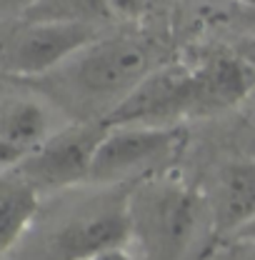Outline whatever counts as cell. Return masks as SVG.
<instances>
[{
	"label": "cell",
	"instance_id": "1",
	"mask_svg": "<svg viewBox=\"0 0 255 260\" xmlns=\"http://www.w3.org/2000/svg\"><path fill=\"white\" fill-rule=\"evenodd\" d=\"M130 240L138 260H190L213 225V208L193 185L175 178H145L128 195Z\"/></svg>",
	"mask_w": 255,
	"mask_h": 260
},
{
	"label": "cell",
	"instance_id": "2",
	"mask_svg": "<svg viewBox=\"0 0 255 260\" xmlns=\"http://www.w3.org/2000/svg\"><path fill=\"white\" fill-rule=\"evenodd\" d=\"M180 143H183V133L170 125L108 128L98 145L88 183L115 185L133 178L145 180L155 168L165 165L175 155Z\"/></svg>",
	"mask_w": 255,
	"mask_h": 260
},
{
	"label": "cell",
	"instance_id": "3",
	"mask_svg": "<svg viewBox=\"0 0 255 260\" xmlns=\"http://www.w3.org/2000/svg\"><path fill=\"white\" fill-rule=\"evenodd\" d=\"M105 130L108 128L103 123H83V125L55 130L15 170L38 193L88 183L98 145Z\"/></svg>",
	"mask_w": 255,
	"mask_h": 260
},
{
	"label": "cell",
	"instance_id": "4",
	"mask_svg": "<svg viewBox=\"0 0 255 260\" xmlns=\"http://www.w3.org/2000/svg\"><path fill=\"white\" fill-rule=\"evenodd\" d=\"M195 113V70L185 65H165L150 70L113 110L100 120L105 128L158 125Z\"/></svg>",
	"mask_w": 255,
	"mask_h": 260
},
{
	"label": "cell",
	"instance_id": "5",
	"mask_svg": "<svg viewBox=\"0 0 255 260\" xmlns=\"http://www.w3.org/2000/svg\"><path fill=\"white\" fill-rule=\"evenodd\" d=\"M68 65L70 80L83 95L115 100V105L150 73L145 48L128 38L98 40Z\"/></svg>",
	"mask_w": 255,
	"mask_h": 260
},
{
	"label": "cell",
	"instance_id": "6",
	"mask_svg": "<svg viewBox=\"0 0 255 260\" xmlns=\"http://www.w3.org/2000/svg\"><path fill=\"white\" fill-rule=\"evenodd\" d=\"M98 40L95 25L90 23H28L10 40L5 50V68L8 73L25 78L45 75L68 65Z\"/></svg>",
	"mask_w": 255,
	"mask_h": 260
},
{
	"label": "cell",
	"instance_id": "7",
	"mask_svg": "<svg viewBox=\"0 0 255 260\" xmlns=\"http://www.w3.org/2000/svg\"><path fill=\"white\" fill-rule=\"evenodd\" d=\"M130 243L128 195L118 203L83 210L70 218L50 243V260H90L95 255L123 250Z\"/></svg>",
	"mask_w": 255,
	"mask_h": 260
},
{
	"label": "cell",
	"instance_id": "8",
	"mask_svg": "<svg viewBox=\"0 0 255 260\" xmlns=\"http://www.w3.org/2000/svg\"><path fill=\"white\" fill-rule=\"evenodd\" d=\"M255 85V73L238 55H218L195 68V113L238 105Z\"/></svg>",
	"mask_w": 255,
	"mask_h": 260
},
{
	"label": "cell",
	"instance_id": "9",
	"mask_svg": "<svg viewBox=\"0 0 255 260\" xmlns=\"http://www.w3.org/2000/svg\"><path fill=\"white\" fill-rule=\"evenodd\" d=\"M250 220H255V158L223 168L213 203V230L218 238H230Z\"/></svg>",
	"mask_w": 255,
	"mask_h": 260
},
{
	"label": "cell",
	"instance_id": "10",
	"mask_svg": "<svg viewBox=\"0 0 255 260\" xmlns=\"http://www.w3.org/2000/svg\"><path fill=\"white\" fill-rule=\"evenodd\" d=\"M40 193L15 170L0 173V258L23 238L38 213Z\"/></svg>",
	"mask_w": 255,
	"mask_h": 260
},
{
	"label": "cell",
	"instance_id": "11",
	"mask_svg": "<svg viewBox=\"0 0 255 260\" xmlns=\"http://www.w3.org/2000/svg\"><path fill=\"white\" fill-rule=\"evenodd\" d=\"M50 135H53L50 113L45 110V105L30 98L0 100V138L3 140H8L10 145L30 155Z\"/></svg>",
	"mask_w": 255,
	"mask_h": 260
},
{
	"label": "cell",
	"instance_id": "12",
	"mask_svg": "<svg viewBox=\"0 0 255 260\" xmlns=\"http://www.w3.org/2000/svg\"><path fill=\"white\" fill-rule=\"evenodd\" d=\"M30 23L53 20V23H90L113 18L105 0H38L25 15Z\"/></svg>",
	"mask_w": 255,
	"mask_h": 260
},
{
	"label": "cell",
	"instance_id": "13",
	"mask_svg": "<svg viewBox=\"0 0 255 260\" xmlns=\"http://www.w3.org/2000/svg\"><path fill=\"white\" fill-rule=\"evenodd\" d=\"M213 260H255V245L245 243V240L225 238V243L218 248Z\"/></svg>",
	"mask_w": 255,
	"mask_h": 260
},
{
	"label": "cell",
	"instance_id": "14",
	"mask_svg": "<svg viewBox=\"0 0 255 260\" xmlns=\"http://www.w3.org/2000/svg\"><path fill=\"white\" fill-rule=\"evenodd\" d=\"M115 18H140L148 13L158 0H105Z\"/></svg>",
	"mask_w": 255,
	"mask_h": 260
},
{
	"label": "cell",
	"instance_id": "15",
	"mask_svg": "<svg viewBox=\"0 0 255 260\" xmlns=\"http://www.w3.org/2000/svg\"><path fill=\"white\" fill-rule=\"evenodd\" d=\"M25 158H28V155H25L20 148H15V145H10L8 140H3V138H0V170L18 168Z\"/></svg>",
	"mask_w": 255,
	"mask_h": 260
},
{
	"label": "cell",
	"instance_id": "16",
	"mask_svg": "<svg viewBox=\"0 0 255 260\" xmlns=\"http://www.w3.org/2000/svg\"><path fill=\"white\" fill-rule=\"evenodd\" d=\"M38 0H0V15H28Z\"/></svg>",
	"mask_w": 255,
	"mask_h": 260
},
{
	"label": "cell",
	"instance_id": "17",
	"mask_svg": "<svg viewBox=\"0 0 255 260\" xmlns=\"http://www.w3.org/2000/svg\"><path fill=\"white\" fill-rule=\"evenodd\" d=\"M235 55H238V58H240V60H243V63L255 73V38L245 40V43H240V45H238V50H235Z\"/></svg>",
	"mask_w": 255,
	"mask_h": 260
},
{
	"label": "cell",
	"instance_id": "18",
	"mask_svg": "<svg viewBox=\"0 0 255 260\" xmlns=\"http://www.w3.org/2000/svg\"><path fill=\"white\" fill-rule=\"evenodd\" d=\"M230 238H235V240H245V243H253L255 245V220H250L248 225H243L238 233H233Z\"/></svg>",
	"mask_w": 255,
	"mask_h": 260
},
{
	"label": "cell",
	"instance_id": "19",
	"mask_svg": "<svg viewBox=\"0 0 255 260\" xmlns=\"http://www.w3.org/2000/svg\"><path fill=\"white\" fill-rule=\"evenodd\" d=\"M90 260H138V258H133L125 248H123V250H110V253L95 255V258H90Z\"/></svg>",
	"mask_w": 255,
	"mask_h": 260
},
{
	"label": "cell",
	"instance_id": "20",
	"mask_svg": "<svg viewBox=\"0 0 255 260\" xmlns=\"http://www.w3.org/2000/svg\"><path fill=\"white\" fill-rule=\"evenodd\" d=\"M235 3H243V5H250V8H255V0H235Z\"/></svg>",
	"mask_w": 255,
	"mask_h": 260
}]
</instances>
